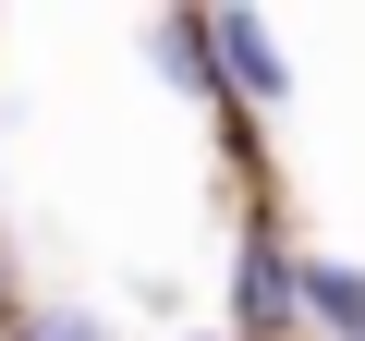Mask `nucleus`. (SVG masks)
Segmentation results:
<instances>
[{
  "label": "nucleus",
  "mask_w": 365,
  "mask_h": 341,
  "mask_svg": "<svg viewBox=\"0 0 365 341\" xmlns=\"http://www.w3.org/2000/svg\"><path fill=\"white\" fill-rule=\"evenodd\" d=\"M292 317H317L329 341H365V268L353 256H292Z\"/></svg>",
  "instance_id": "obj_3"
},
{
  "label": "nucleus",
  "mask_w": 365,
  "mask_h": 341,
  "mask_svg": "<svg viewBox=\"0 0 365 341\" xmlns=\"http://www.w3.org/2000/svg\"><path fill=\"white\" fill-rule=\"evenodd\" d=\"M220 341H232V329H220Z\"/></svg>",
  "instance_id": "obj_6"
},
{
  "label": "nucleus",
  "mask_w": 365,
  "mask_h": 341,
  "mask_svg": "<svg viewBox=\"0 0 365 341\" xmlns=\"http://www.w3.org/2000/svg\"><path fill=\"white\" fill-rule=\"evenodd\" d=\"M13 317H25V280H13V244H0V341H13Z\"/></svg>",
  "instance_id": "obj_5"
},
{
  "label": "nucleus",
  "mask_w": 365,
  "mask_h": 341,
  "mask_svg": "<svg viewBox=\"0 0 365 341\" xmlns=\"http://www.w3.org/2000/svg\"><path fill=\"white\" fill-rule=\"evenodd\" d=\"M13 341H110V317H86V305H25Z\"/></svg>",
  "instance_id": "obj_4"
},
{
  "label": "nucleus",
  "mask_w": 365,
  "mask_h": 341,
  "mask_svg": "<svg viewBox=\"0 0 365 341\" xmlns=\"http://www.w3.org/2000/svg\"><path fill=\"white\" fill-rule=\"evenodd\" d=\"M292 244L268 208H244V244H232V341H292Z\"/></svg>",
  "instance_id": "obj_2"
},
{
  "label": "nucleus",
  "mask_w": 365,
  "mask_h": 341,
  "mask_svg": "<svg viewBox=\"0 0 365 341\" xmlns=\"http://www.w3.org/2000/svg\"><path fill=\"white\" fill-rule=\"evenodd\" d=\"M182 25H195V61H207V73H232V86H220L232 110H280V98H292V49H280L256 13H182Z\"/></svg>",
  "instance_id": "obj_1"
}]
</instances>
